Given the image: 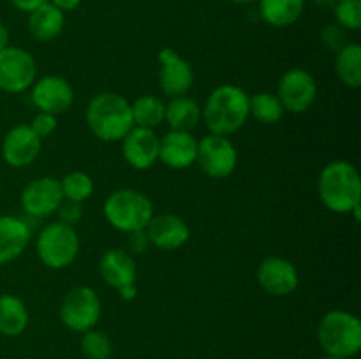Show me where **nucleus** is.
Masks as SVG:
<instances>
[{
    "label": "nucleus",
    "mask_w": 361,
    "mask_h": 359,
    "mask_svg": "<svg viewBox=\"0 0 361 359\" xmlns=\"http://www.w3.org/2000/svg\"><path fill=\"white\" fill-rule=\"evenodd\" d=\"M249 99L247 92L236 84H221L215 88L201 109V118L210 134L231 136L238 132L250 116Z\"/></svg>",
    "instance_id": "obj_1"
},
{
    "label": "nucleus",
    "mask_w": 361,
    "mask_h": 359,
    "mask_svg": "<svg viewBox=\"0 0 361 359\" xmlns=\"http://www.w3.org/2000/svg\"><path fill=\"white\" fill-rule=\"evenodd\" d=\"M317 190L324 206L334 213H351L361 203L360 172L351 162L334 160L326 164L317 180Z\"/></svg>",
    "instance_id": "obj_2"
},
{
    "label": "nucleus",
    "mask_w": 361,
    "mask_h": 359,
    "mask_svg": "<svg viewBox=\"0 0 361 359\" xmlns=\"http://www.w3.org/2000/svg\"><path fill=\"white\" fill-rule=\"evenodd\" d=\"M87 125L101 141H122L134 127L129 101L115 92L95 95L88 102Z\"/></svg>",
    "instance_id": "obj_3"
},
{
    "label": "nucleus",
    "mask_w": 361,
    "mask_h": 359,
    "mask_svg": "<svg viewBox=\"0 0 361 359\" xmlns=\"http://www.w3.org/2000/svg\"><path fill=\"white\" fill-rule=\"evenodd\" d=\"M317 340L326 355L349 359L361 348V322L358 317L345 310L324 313L317 326Z\"/></svg>",
    "instance_id": "obj_4"
},
{
    "label": "nucleus",
    "mask_w": 361,
    "mask_h": 359,
    "mask_svg": "<svg viewBox=\"0 0 361 359\" xmlns=\"http://www.w3.org/2000/svg\"><path fill=\"white\" fill-rule=\"evenodd\" d=\"M104 217L109 224L122 232L147 229L154 217V204L143 192L134 189L115 190L104 201Z\"/></svg>",
    "instance_id": "obj_5"
},
{
    "label": "nucleus",
    "mask_w": 361,
    "mask_h": 359,
    "mask_svg": "<svg viewBox=\"0 0 361 359\" xmlns=\"http://www.w3.org/2000/svg\"><path fill=\"white\" fill-rule=\"evenodd\" d=\"M80 253V238L73 225L51 222L37 236V256L44 266L63 270Z\"/></svg>",
    "instance_id": "obj_6"
},
{
    "label": "nucleus",
    "mask_w": 361,
    "mask_h": 359,
    "mask_svg": "<svg viewBox=\"0 0 361 359\" xmlns=\"http://www.w3.org/2000/svg\"><path fill=\"white\" fill-rule=\"evenodd\" d=\"M101 317V299L88 285L71 289L60 305V320L76 333L94 329Z\"/></svg>",
    "instance_id": "obj_7"
},
{
    "label": "nucleus",
    "mask_w": 361,
    "mask_h": 359,
    "mask_svg": "<svg viewBox=\"0 0 361 359\" xmlns=\"http://www.w3.org/2000/svg\"><path fill=\"white\" fill-rule=\"evenodd\" d=\"M37 63L23 48L7 46L0 49V90L21 94L35 83Z\"/></svg>",
    "instance_id": "obj_8"
},
{
    "label": "nucleus",
    "mask_w": 361,
    "mask_h": 359,
    "mask_svg": "<svg viewBox=\"0 0 361 359\" xmlns=\"http://www.w3.org/2000/svg\"><path fill=\"white\" fill-rule=\"evenodd\" d=\"M196 162L210 178H226L235 171L238 153L228 136L208 134L197 141Z\"/></svg>",
    "instance_id": "obj_9"
},
{
    "label": "nucleus",
    "mask_w": 361,
    "mask_h": 359,
    "mask_svg": "<svg viewBox=\"0 0 361 359\" xmlns=\"http://www.w3.org/2000/svg\"><path fill=\"white\" fill-rule=\"evenodd\" d=\"M317 95V84L312 74L305 69H289L279 83L277 97L284 106V111L300 115L314 104Z\"/></svg>",
    "instance_id": "obj_10"
},
{
    "label": "nucleus",
    "mask_w": 361,
    "mask_h": 359,
    "mask_svg": "<svg viewBox=\"0 0 361 359\" xmlns=\"http://www.w3.org/2000/svg\"><path fill=\"white\" fill-rule=\"evenodd\" d=\"M159 87L169 97L185 95L194 83V70L175 49L162 48L159 51Z\"/></svg>",
    "instance_id": "obj_11"
},
{
    "label": "nucleus",
    "mask_w": 361,
    "mask_h": 359,
    "mask_svg": "<svg viewBox=\"0 0 361 359\" xmlns=\"http://www.w3.org/2000/svg\"><path fill=\"white\" fill-rule=\"evenodd\" d=\"M256 278L259 287L271 296H289L298 287V270L284 257H267L257 266Z\"/></svg>",
    "instance_id": "obj_12"
},
{
    "label": "nucleus",
    "mask_w": 361,
    "mask_h": 359,
    "mask_svg": "<svg viewBox=\"0 0 361 359\" xmlns=\"http://www.w3.org/2000/svg\"><path fill=\"white\" fill-rule=\"evenodd\" d=\"M63 201L60 180L42 176L28 183L21 192V206L30 217L42 218L55 213Z\"/></svg>",
    "instance_id": "obj_13"
},
{
    "label": "nucleus",
    "mask_w": 361,
    "mask_h": 359,
    "mask_svg": "<svg viewBox=\"0 0 361 359\" xmlns=\"http://www.w3.org/2000/svg\"><path fill=\"white\" fill-rule=\"evenodd\" d=\"M41 151V137L27 123L13 127L2 143V157L11 168H27Z\"/></svg>",
    "instance_id": "obj_14"
},
{
    "label": "nucleus",
    "mask_w": 361,
    "mask_h": 359,
    "mask_svg": "<svg viewBox=\"0 0 361 359\" xmlns=\"http://www.w3.org/2000/svg\"><path fill=\"white\" fill-rule=\"evenodd\" d=\"M32 102L39 111L60 115L66 113L74 102V90L66 77L44 76L35 81L32 88Z\"/></svg>",
    "instance_id": "obj_15"
},
{
    "label": "nucleus",
    "mask_w": 361,
    "mask_h": 359,
    "mask_svg": "<svg viewBox=\"0 0 361 359\" xmlns=\"http://www.w3.org/2000/svg\"><path fill=\"white\" fill-rule=\"evenodd\" d=\"M122 151L126 160L134 169H150L159 160V137L154 129L133 127L122 139Z\"/></svg>",
    "instance_id": "obj_16"
},
{
    "label": "nucleus",
    "mask_w": 361,
    "mask_h": 359,
    "mask_svg": "<svg viewBox=\"0 0 361 359\" xmlns=\"http://www.w3.org/2000/svg\"><path fill=\"white\" fill-rule=\"evenodd\" d=\"M148 241L161 250H176L189 241L190 229L182 217L175 213L154 215L147 225Z\"/></svg>",
    "instance_id": "obj_17"
},
{
    "label": "nucleus",
    "mask_w": 361,
    "mask_h": 359,
    "mask_svg": "<svg viewBox=\"0 0 361 359\" xmlns=\"http://www.w3.org/2000/svg\"><path fill=\"white\" fill-rule=\"evenodd\" d=\"M197 141L190 132L169 130L159 139V160L171 169H187L196 162Z\"/></svg>",
    "instance_id": "obj_18"
},
{
    "label": "nucleus",
    "mask_w": 361,
    "mask_h": 359,
    "mask_svg": "<svg viewBox=\"0 0 361 359\" xmlns=\"http://www.w3.org/2000/svg\"><path fill=\"white\" fill-rule=\"evenodd\" d=\"M30 241L27 222L13 215H0V266L18 259Z\"/></svg>",
    "instance_id": "obj_19"
},
{
    "label": "nucleus",
    "mask_w": 361,
    "mask_h": 359,
    "mask_svg": "<svg viewBox=\"0 0 361 359\" xmlns=\"http://www.w3.org/2000/svg\"><path fill=\"white\" fill-rule=\"evenodd\" d=\"M99 273L111 287L120 289L136 282V264L133 256L122 248L106 250L99 260Z\"/></svg>",
    "instance_id": "obj_20"
},
{
    "label": "nucleus",
    "mask_w": 361,
    "mask_h": 359,
    "mask_svg": "<svg viewBox=\"0 0 361 359\" xmlns=\"http://www.w3.org/2000/svg\"><path fill=\"white\" fill-rule=\"evenodd\" d=\"M66 25V16L49 2L28 13V32L35 41L48 42L59 37Z\"/></svg>",
    "instance_id": "obj_21"
},
{
    "label": "nucleus",
    "mask_w": 361,
    "mask_h": 359,
    "mask_svg": "<svg viewBox=\"0 0 361 359\" xmlns=\"http://www.w3.org/2000/svg\"><path fill=\"white\" fill-rule=\"evenodd\" d=\"M257 4L264 23L277 28L296 23L305 11V0H259Z\"/></svg>",
    "instance_id": "obj_22"
},
{
    "label": "nucleus",
    "mask_w": 361,
    "mask_h": 359,
    "mask_svg": "<svg viewBox=\"0 0 361 359\" xmlns=\"http://www.w3.org/2000/svg\"><path fill=\"white\" fill-rule=\"evenodd\" d=\"M28 310L23 299L14 294L0 296V334L18 336L28 326Z\"/></svg>",
    "instance_id": "obj_23"
},
{
    "label": "nucleus",
    "mask_w": 361,
    "mask_h": 359,
    "mask_svg": "<svg viewBox=\"0 0 361 359\" xmlns=\"http://www.w3.org/2000/svg\"><path fill=\"white\" fill-rule=\"evenodd\" d=\"M166 122L169 123L171 130H183L190 132L201 120V108L194 99L187 95L171 97L166 104Z\"/></svg>",
    "instance_id": "obj_24"
},
{
    "label": "nucleus",
    "mask_w": 361,
    "mask_h": 359,
    "mask_svg": "<svg viewBox=\"0 0 361 359\" xmlns=\"http://www.w3.org/2000/svg\"><path fill=\"white\" fill-rule=\"evenodd\" d=\"M337 76L345 87L358 88L361 84V46L348 42L335 58Z\"/></svg>",
    "instance_id": "obj_25"
},
{
    "label": "nucleus",
    "mask_w": 361,
    "mask_h": 359,
    "mask_svg": "<svg viewBox=\"0 0 361 359\" xmlns=\"http://www.w3.org/2000/svg\"><path fill=\"white\" fill-rule=\"evenodd\" d=\"M130 113H133L134 127L154 129L164 122L166 104L155 95H141L130 104Z\"/></svg>",
    "instance_id": "obj_26"
},
{
    "label": "nucleus",
    "mask_w": 361,
    "mask_h": 359,
    "mask_svg": "<svg viewBox=\"0 0 361 359\" xmlns=\"http://www.w3.org/2000/svg\"><path fill=\"white\" fill-rule=\"evenodd\" d=\"M250 115L261 123H277L284 115V106L279 97L270 92H261L249 99Z\"/></svg>",
    "instance_id": "obj_27"
},
{
    "label": "nucleus",
    "mask_w": 361,
    "mask_h": 359,
    "mask_svg": "<svg viewBox=\"0 0 361 359\" xmlns=\"http://www.w3.org/2000/svg\"><path fill=\"white\" fill-rule=\"evenodd\" d=\"M60 187H62L63 199L83 203L94 192V180L87 172L73 171L60 180Z\"/></svg>",
    "instance_id": "obj_28"
},
{
    "label": "nucleus",
    "mask_w": 361,
    "mask_h": 359,
    "mask_svg": "<svg viewBox=\"0 0 361 359\" xmlns=\"http://www.w3.org/2000/svg\"><path fill=\"white\" fill-rule=\"evenodd\" d=\"M81 352L87 359H109L113 345L108 334L99 329H88L81 338Z\"/></svg>",
    "instance_id": "obj_29"
},
{
    "label": "nucleus",
    "mask_w": 361,
    "mask_h": 359,
    "mask_svg": "<svg viewBox=\"0 0 361 359\" xmlns=\"http://www.w3.org/2000/svg\"><path fill=\"white\" fill-rule=\"evenodd\" d=\"M334 13L337 25L344 30H358L361 27V0H337Z\"/></svg>",
    "instance_id": "obj_30"
},
{
    "label": "nucleus",
    "mask_w": 361,
    "mask_h": 359,
    "mask_svg": "<svg viewBox=\"0 0 361 359\" xmlns=\"http://www.w3.org/2000/svg\"><path fill=\"white\" fill-rule=\"evenodd\" d=\"M321 42L324 44V48H328L330 51H341L348 42H345V30L338 25H326V27L321 30Z\"/></svg>",
    "instance_id": "obj_31"
},
{
    "label": "nucleus",
    "mask_w": 361,
    "mask_h": 359,
    "mask_svg": "<svg viewBox=\"0 0 361 359\" xmlns=\"http://www.w3.org/2000/svg\"><path fill=\"white\" fill-rule=\"evenodd\" d=\"M30 129L37 134L39 137H48L49 134L55 132L56 129V116L51 115V113H44V111H39L37 115L32 118V122L28 123Z\"/></svg>",
    "instance_id": "obj_32"
},
{
    "label": "nucleus",
    "mask_w": 361,
    "mask_h": 359,
    "mask_svg": "<svg viewBox=\"0 0 361 359\" xmlns=\"http://www.w3.org/2000/svg\"><path fill=\"white\" fill-rule=\"evenodd\" d=\"M55 213H59V222H63V224L73 225L74 227V224L80 222L83 211H81V203H74V201L63 199L62 204H60L59 210H56Z\"/></svg>",
    "instance_id": "obj_33"
},
{
    "label": "nucleus",
    "mask_w": 361,
    "mask_h": 359,
    "mask_svg": "<svg viewBox=\"0 0 361 359\" xmlns=\"http://www.w3.org/2000/svg\"><path fill=\"white\" fill-rule=\"evenodd\" d=\"M150 241H148V236L145 229H140V231L129 232V248L130 252L134 253H143L145 250L148 248Z\"/></svg>",
    "instance_id": "obj_34"
},
{
    "label": "nucleus",
    "mask_w": 361,
    "mask_h": 359,
    "mask_svg": "<svg viewBox=\"0 0 361 359\" xmlns=\"http://www.w3.org/2000/svg\"><path fill=\"white\" fill-rule=\"evenodd\" d=\"M9 2L13 4L18 11H23V13H32V11H35L37 7L44 6L48 0H9Z\"/></svg>",
    "instance_id": "obj_35"
},
{
    "label": "nucleus",
    "mask_w": 361,
    "mask_h": 359,
    "mask_svg": "<svg viewBox=\"0 0 361 359\" xmlns=\"http://www.w3.org/2000/svg\"><path fill=\"white\" fill-rule=\"evenodd\" d=\"M51 6H55L56 9L62 11V13H69V11H74L81 4V0H48Z\"/></svg>",
    "instance_id": "obj_36"
},
{
    "label": "nucleus",
    "mask_w": 361,
    "mask_h": 359,
    "mask_svg": "<svg viewBox=\"0 0 361 359\" xmlns=\"http://www.w3.org/2000/svg\"><path fill=\"white\" fill-rule=\"evenodd\" d=\"M116 291H118L120 298H122L123 301H130V299L136 298V294H137V289H136V285H134V284L123 285V287L116 289Z\"/></svg>",
    "instance_id": "obj_37"
},
{
    "label": "nucleus",
    "mask_w": 361,
    "mask_h": 359,
    "mask_svg": "<svg viewBox=\"0 0 361 359\" xmlns=\"http://www.w3.org/2000/svg\"><path fill=\"white\" fill-rule=\"evenodd\" d=\"M9 46V30L6 28V25L0 21V49L7 48Z\"/></svg>",
    "instance_id": "obj_38"
},
{
    "label": "nucleus",
    "mask_w": 361,
    "mask_h": 359,
    "mask_svg": "<svg viewBox=\"0 0 361 359\" xmlns=\"http://www.w3.org/2000/svg\"><path fill=\"white\" fill-rule=\"evenodd\" d=\"M314 2H316V6L323 7V9H334L337 0H314Z\"/></svg>",
    "instance_id": "obj_39"
},
{
    "label": "nucleus",
    "mask_w": 361,
    "mask_h": 359,
    "mask_svg": "<svg viewBox=\"0 0 361 359\" xmlns=\"http://www.w3.org/2000/svg\"><path fill=\"white\" fill-rule=\"evenodd\" d=\"M233 4H240V6H249V4H257L259 0H231Z\"/></svg>",
    "instance_id": "obj_40"
},
{
    "label": "nucleus",
    "mask_w": 361,
    "mask_h": 359,
    "mask_svg": "<svg viewBox=\"0 0 361 359\" xmlns=\"http://www.w3.org/2000/svg\"><path fill=\"white\" fill-rule=\"evenodd\" d=\"M323 359H344V358H334V355H326V358H323Z\"/></svg>",
    "instance_id": "obj_41"
}]
</instances>
